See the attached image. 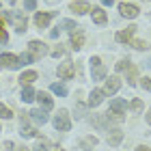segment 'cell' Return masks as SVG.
<instances>
[{
    "mask_svg": "<svg viewBox=\"0 0 151 151\" xmlns=\"http://www.w3.org/2000/svg\"><path fill=\"white\" fill-rule=\"evenodd\" d=\"M54 127L58 129V132H69V127H71V121H69V112L65 110V108H60L58 114L54 116Z\"/></svg>",
    "mask_w": 151,
    "mask_h": 151,
    "instance_id": "obj_1",
    "label": "cell"
},
{
    "mask_svg": "<svg viewBox=\"0 0 151 151\" xmlns=\"http://www.w3.org/2000/svg\"><path fill=\"white\" fill-rule=\"evenodd\" d=\"M6 17L13 22V26H15V30L17 32H26V26H28V19H26V15L22 11H11V13H6Z\"/></svg>",
    "mask_w": 151,
    "mask_h": 151,
    "instance_id": "obj_2",
    "label": "cell"
},
{
    "mask_svg": "<svg viewBox=\"0 0 151 151\" xmlns=\"http://www.w3.org/2000/svg\"><path fill=\"white\" fill-rule=\"evenodd\" d=\"M28 52H30L32 56H35V60H37V58H41V56H45V54L50 52V50H47V45L43 43V41H39V39H32L30 43H28Z\"/></svg>",
    "mask_w": 151,
    "mask_h": 151,
    "instance_id": "obj_3",
    "label": "cell"
},
{
    "mask_svg": "<svg viewBox=\"0 0 151 151\" xmlns=\"http://www.w3.org/2000/svg\"><path fill=\"white\" fill-rule=\"evenodd\" d=\"M91 71H93V80H104L106 78V67L101 65V58L99 56H93L91 58Z\"/></svg>",
    "mask_w": 151,
    "mask_h": 151,
    "instance_id": "obj_4",
    "label": "cell"
},
{
    "mask_svg": "<svg viewBox=\"0 0 151 151\" xmlns=\"http://www.w3.org/2000/svg\"><path fill=\"white\" fill-rule=\"evenodd\" d=\"M19 134L24 136V138H32V136H37V129L28 123V116L22 114V119H19Z\"/></svg>",
    "mask_w": 151,
    "mask_h": 151,
    "instance_id": "obj_5",
    "label": "cell"
},
{
    "mask_svg": "<svg viewBox=\"0 0 151 151\" xmlns=\"http://www.w3.org/2000/svg\"><path fill=\"white\" fill-rule=\"evenodd\" d=\"M0 63H2V67H6V69H19V67H22L19 56H15V54H6V52L0 56Z\"/></svg>",
    "mask_w": 151,
    "mask_h": 151,
    "instance_id": "obj_6",
    "label": "cell"
},
{
    "mask_svg": "<svg viewBox=\"0 0 151 151\" xmlns=\"http://www.w3.org/2000/svg\"><path fill=\"white\" fill-rule=\"evenodd\" d=\"M136 28H138V26H127L125 30H119L116 32V41H119V43H132V37H134V32H136Z\"/></svg>",
    "mask_w": 151,
    "mask_h": 151,
    "instance_id": "obj_7",
    "label": "cell"
},
{
    "mask_svg": "<svg viewBox=\"0 0 151 151\" xmlns=\"http://www.w3.org/2000/svg\"><path fill=\"white\" fill-rule=\"evenodd\" d=\"M119 13H121L123 17H129V19H132V17L138 15V6H136V4H129V2H121V4H119Z\"/></svg>",
    "mask_w": 151,
    "mask_h": 151,
    "instance_id": "obj_8",
    "label": "cell"
},
{
    "mask_svg": "<svg viewBox=\"0 0 151 151\" xmlns=\"http://www.w3.org/2000/svg\"><path fill=\"white\" fill-rule=\"evenodd\" d=\"M121 88V80L116 78V76H110V78L106 80V86H104V93L106 95H114L116 91Z\"/></svg>",
    "mask_w": 151,
    "mask_h": 151,
    "instance_id": "obj_9",
    "label": "cell"
},
{
    "mask_svg": "<svg viewBox=\"0 0 151 151\" xmlns=\"http://www.w3.org/2000/svg\"><path fill=\"white\" fill-rule=\"evenodd\" d=\"M69 11L78 13V15H84V13L91 11V4H88V2H82V0H73V2L69 4Z\"/></svg>",
    "mask_w": 151,
    "mask_h": 151,
    "instance_id": "obj_10",
    "label": "cell"
},
{
    "mask_svg": "<svg viewBox=\"0 0 151 151\" xmlns=\"http://www.w3.org/2000/svg\"><path fill=\"white\" fill-rule=\"evenodd\" d=\"M58 78H63V80H71L73 78V63H63V65H58Z\"/></svg>",
    "mask_w": 151,
    "mask_h": 151,
    "instance_id": "obj_11",
    "label": "cell"
},
{
    "mask_svg": "<svg viewBox=\"0 0 151 151\" xmlns=\"http://www.w3.org/2000/svg\"><path fill=\"white\" fill-rule=\"evenodd\" d=\"M104 95H106V93H104V88H95V91L88 95V106H91V108L99 106L101 101H104Z\"/></svg>",
    "mask_w": 151,
    "mask_h": 151,
    "instance_id": "obj_12",
    "label": "cell"
},
{
    "mask_svg": "<svg viewBox=\"0 0 151 151\" xmlns=\"http://www.w3.org/2000/svg\"><path fill=\"white\" fill-rule=\"evenodd\" d=\"M52 17H54V13H37L35 15V26L37 28H47V24H50Z\"/></svg>",
    "mask_w": 151,
    "mask_h": 151,
    "instance_id": "obj_13",
    "label": "cell"
},
{
    "mask_svg": "<svg viewBox=\"0 0 151 151\" xmlns=\"http://www.w3.org/2000/svg\"><path fill=\"white\" fill-rule=\"evenodd\" d=\"M121 140H123V132H121V129L119 127L110 129V134H108V145H110V147H119Z\"/></svg>",
    "mask_w": 151,
    "mask_h": 151,
    "instance_id": "obj_14",
    "label": "cell"
},
{
    "mask_svg": "<svg viewBox=\"0 0 151 151\" xmlns=\"http://www.w3.org/2000/svg\"><path fill=\"white\" fill-rule=\"evenodd\" d=\"M35 99H39V104L43 106V110H52V106H54V101H52V97L47 93H43V91H39L37 95H35Z\"/></svg>",
    "mask_w": 151,
    "mask_h": 151,
    "instance_id": "obj_15",
    "label": "cell"
},
{
    "mask_svg": "<svg viewBox=\"0 0 151 151\" xmlns=\"http://www.w3.org/2000/svg\"><path fill=\"white\" fill-rule=\"evenodd\" d=\"M28 114H30V119L35 123H41V125L47 121V110H41V108H35V110H30Z\"/></svg>",
    "mask_w": 151,
    "mask_h": 151,
    "instance_id": "obj_16",
    "label": "cell"
},
{
    "mask_svg": "<svg viewBox=\"0 0 151 151\" xmlns=\"http://www.w3.org/2000/svg\"><path fill=\"white\" fill-rule=\"evenodd\" d=\"M82 45H84V35L80 30H73L71 32V47L73 50H82Z\"/></svg>",
    "mask_w": 151,
    "mask_h": 151,
    "instance_id": "obj_17",
    "label": "cell"
},
{
    "mask_svg": "<svg viewBox=\"0 0 151 151\" xmlns=\"http://www.w3.org/2000/svg\"><path fill=\"white\" fill-rule=\"evenodd\" d=\"M35 88H32L30 84H26V86H22V101H26V104H28V101H32L35 99Z\"/></svg>",
    "mask_w": 151,
    "mask_h": 151,
    "instance_id": "obj_18",
    "label": "cell"
},
{
    "mask_svg": "<svg viewBox=\"0 0 151 151\" xmlns=\"http://www.w3.org/2000/svg\"><path fill=\"white\" fill-rule=\"evenodd\" d=\"M95 145H97V138H95V136H86V138H82V140H80V149H82V151L93 149Z\"/></svg>",
    "mask_w": 151,
    "mask_h": 151,
    "instance_id": "obj_19",
    "label": "cell"
},
{
    "mask_svg": "<svg viewBox=\"0 0 151 151\" xmlns=\"http://www.w3.org/2000/svg\"><path fill=\"white\" fill-rule=\"evenodd\" d=\"M110 110H112V112H119V114H123V112H125V101H123V99H119V97H116V99H112V101H110Z\"/></svg>",
    "mask_w": 151,
    "mask_h": 151,
    "instance_id": "obj_20",
    "label": "cell"
},
{
    "mask_svg": "<svg viewBox=\"0 0 151 151\" xmlns=\"http://www.w3.org/2000/svg\"><path fill=\"white\" fill-rule=\"evenodd\" d=\"M35 80H37V73H35V71H26V73H22V76H19V82H22V86H26V84H32Z\"/></svg>",
    "mask_w": 151,
    "mask_h": 151,
    "instance_id": "obj_21",
    "label": "cell"
},
{
    "mask_svg": "<svg viewBox=\"0 0 151 151\" xmlns=\"http://www.w3.org/2000/svg\"><path fill=\"white\" fill-rule=\"evenodd\" d=\"M106 19H108V17H106V13L101 11V9H93V22H95V24L104 26V24H106Z\"/></svg>",
    "mask_w": 151,
    "mask_h": 151,
    "instance_id": "obj_22",
    "label": "cell"
},
{
    "mask_svg": "<svg viewBox=\"0 0 151 151\" xmlns=\"http://www.w3.org/2000/svg\"><path fill=\"white\" fill-rule=\"evenodd\" d=\"M52 93H56L58 97H65V95H67V86L60 84V82H54V84H52Z\"/></svg>",
    "mask_w": 151,
    "mask_h": 151,
    "instance_id": "obj_23",
    "label": "cell"
},
{
    "mask_svg": "<svg viewBox=\"0 0 151 151\" xmlns=\"http://www.w3.org/2000/svg\"><path fill=\"white\" fill-rule=\"evenodd\" d=\"M125 71H127V84H132V86H134V84H136V67H134V65H129Z\"/></svg>",
    "mask_w": 151,
    "mask_h": 151,
    "instance_id": "obj_24",
    "label": "cell"
},
{
    "mask_svg": "<svg viewBox=\"0 0 151 151\" xmlns=\"http://www.w3.org/2000/svg\"><path fill=\"white\" fill-rule=\"evenodd\" d=\"M0 116H2V119H11V116H13V110L9 106H4L2 101H0Z\"/></svg>",
    "mask_w": 151,
    "mask_h": 151,
    "instance_id": "obj_25",
    "label": "cell"
},
{
    "mask_svg": "<svg viewBox=\"0 0 151 151\" xmlns=\"http://www.w3.org/2000/svg\"><path fill=\"white\" fill-rule=\"evenodd\" d=\"M4 41H9V35L4 32V17H0V43H4Z\"/></svg>",
    "mask_w": 151,
    "mask_h": 151,
    "instance_id": "obj_26",
    "label": "cell"
},
{
    "mask_svg": "<svg viewBox=\"0 0 151 151\" xmlns=\"http://www.w3.org/2000/svg\"><path fill=\"white\" fill-rule=\"evenodd\" d=\"M106 119H110V121H116V123H121V121H123V114H119V112H112V110H108V112H106Z\"/></svg>",
    "mask_w": 151,
    "mask_h": 151,
    "instance_id": "obj_27",
    "label": "cell"
},
{
    "mask_svg": "<svg viewBox=\"0 0 151 151\" xmlns=\"http://www.w3.org/2000/svg\"><path fill=\"white\" fill-rule=\"evenodd\" d=\"M60 26H63V28H67V30H71V32L80 28V26L76 24V22H69V19H65V22H60Z\"/></svg>",
    "mask_w": 151,
    "mask_h": 151,
    "instance_id": "obj_28",
    "label": "cell"
},
{
    "mask_svg": "<svg viewBox=\"0 0 151 151\" xmlns=\"http://www.w3.org/2000/svg\"><path fill=\"white\" fill-rule=\"evenodd\" d=\"M32 60H35V56H32L30 52H26V54L19 56V63H22V65H28V63H32Z\"/></svg>",
    "mask_w": 151,
    "mask_h": 151,
    "instance_id": "obj_29",
    "label": "cell"
},
{
    "mask_svg": "<svg viewBox=\"0 0 151 151\" xmlns=\"http://www.w3.org/2000/svg\"><path fill=\"white\" fill-rule=\"evenodd\" d=\"M129 108H132L134 112H140V110H142V101H140V99H132V104H129Z\"/></svg>",
    "mask_w": 151,
    "mask_h": 151,
    "instance_id": "obj_30",
    "label": "cell"
},
{
    "mask_svg": "<svg viewBox=\"0 0 151 151\" xmlns=\"http://www.w3.org/2000/svg\"><path fill=\"white\" fill-rule=\"evenodd\" d=\"M127 67H129V60L123 58V60H119V63H116V71H125Z\"/></svg>",
    "mask_w": 151,
    "mask_h": 151,
    "instance_id": "obj_31",
    "label": "cell"
},
{
    "mask_svg": "<svg viewBox=\"0 0 151 151\" xmlns=\"http://www.w3.org/2000/svg\"><path fill=\"white\" fill-rule=\"evenodd\" d=\"M140 86L151 93V78H140Z\"/></svg>",
    "mask_w": 151,
    "mask_h": 151,
    "instance_id": "obj_32",
    "label": "cell"
},
{
    "mask_svg": "<svg viewBox=\"0 0 151 151\" xmlns=\"http://www.w3.org/2000/svg\"><path fill=\"white\" fill-rule=\"evenodd\" d=\"M35 6H37V0H26L24 9H26V11H35Z\"/></svg>",
    "mask_w": 151,
    "mask_h": 151,
    "instance_id": "obj_33",
    "label": "cell"
},
{
    "mask_svg": "<svg viewBox=\"0 0 151 151\" xmlns=\"http://www.w3.org/2000/svg\"><path fill=\"white\" fill-rule=\"evenodd\" d=\"M132 45L136 47V50H147V47H149L145 41H132Z\"/></svg>",
    "mask_w": 151,
    "mask_h": 151,
    "instance_id": "obj_34",
    "label": "cell"
},
{
    "mask_svg": "<svg viewBox=\"0 0 151 151\" xmlns=\"http://www.w3.org/2000/svg\"><path fill=\"white\" fill-rule=\"evenodd\" d=\"M76 112H78V114H76V119H82V116H84V106L76 104Z\"/></svg>",
    "mask_w": 151,
    "mask_h": 151,
    "instance_id": "obj_35",
    "label": "cell"
},
{
    "mask_svg": "<svg viewBox=\"0 0 151 151\" xmlns=\"http://www.w3.org/2000/svg\"><path fill=\"white\" fill-rule=\"evenodd\" d=\"M35 151H47V142H45V140H41L39 145L35 147Z\"/></svg>",
    "mask_w": 151,
    "mask_h": 151,
    "instance_id": "obj_36",
    "label": "cell"
},
{
    "mask_svg": "<svg viewBox=\"0 0 151 151\" xmlns=\"http://www.w3.org/2000/svg\"><path fill=\"white\" fill-rule=\"evenodd\" d=\"M63 54H65V50H63V47H56V50L52 52V56H56V58H58V56H63Z\"/></svg>",
    "mask_w": 151,
    "mask_h": 151,
    "instance_id": "obj_37",
    "label": "cell"
},
{
    "mask_svg": "<svg viewBox=\"0 0 151 151\" xmlns=\"http://www.w3.org/2000/svg\"><path fill=\"white\" fill-rule=\"evenodd\" d=\"M58 32H60V28H54V30L50 32V37H52V39H56V37H58Z\"/></svg>",
    "mask_w": 151,
    "mask_h": 151,
    "instance_id": "obj_38",
    "label": "cell"
},
{
    "mask_svg": "<svg viewBox=\"0 0 151 151\" xmlns=\"http://www.w3.org/2000/svg\"><path fill=\"white\" fill-rule=\"evenodd\" d=\"M136 151H151L149 147H145V145H140V147H136Z\"/></svg>",
    "mask_w": 151,
    "mask_h": 151,
    "instance_id": "obj_39",
    "label": "cell"
},
{
    "mask_svg": "<svg viewBox=\"0 0 151 151\" xmlns=\"http://www.w3.org/2000/svg\"><path fill=\"white\" fill-rule=\"evenodd\" d=\"M147 123L151 125V108H149V112H147Z\"/></svg>",
    "mask_w": 151,
    "mask_h": 151,
    "instance_id": "obj_40",
    "label": "cell"
},
{
    "mask_svg": "<svg viewBox=\"0 0 151 151\" xmlns=\"http://www.w3.org/2000/svg\"><path fill=\"white\" fill-rule=\"evenodd\" d=\"M114 0H101V4H112Z\"/></svg>",
    "mask_w": 151,
    "mask_h": 151,
    "instance_id": "obj_41",
    "label": "cell"
},
{
    "mask_svg": "<svg viewBox=\"0 0 151 151\" xmlns=\"http://www.w3.org/2000/svg\"><path fill=\"white\" fill-rule=\"evenodd\" d=\"M17 151H28V147H19Z\"/></svg>",
    "mask_w": 151,
    "mask_h": 151,
    "instance_id": "obj_42",
    "label": "cell"
},
{
    "mask_svg": "<svg viewBox=\"0 0 151 151\" xmlns=\"http://www.w3.org/2000/svg\"><path fill=\"white\" fill-rule=\"evenodd\" d=\"M52 151H65V149H60V147H54V149H52Z\"/></svg>",
    "mask_w": 151,
    "mask_h": 151,
    "instance_id": "obj_43",
    "label": "cell"
},
{
    "mask_svg": "<svg viewBox=\"0 0 151 151\" xmlns=\"http://www.w3.org/2000/svg\"><path fill=\"white\" fill-rule=\"evenodd\" d=\"M47 2H56V0H47Z\"/></svg>",
    "mask_w": 151,
    "mask_h": 151,
    "instance_id": "obj_44",
    "label": "cell"
},
{
    "mask_svg": "<svg viewBox=\"0 0 151 151\" xmlns=\"http://www.w3.org/2000/svg\"><path fill=\"white\" fill-rule=\"evenodd\" d=\"M9 2H11V4H13V2H15V0H9Z\"/></svg>",
    "mask_w": 151,
    "mask_h": 151,
    "instance_id": "obj_45",
    "label": "cell"
},
{
    "mask_svg": "<svg viewBox=\"0 0 151 151\" xmlns=\"http://www.w3.org/2000/svg\"><path fill=\"white\" fill-rule=\"evenodd\" d=\"M0 69H2V63H0Z\"/></svg>",
    "mask_w": 151,
    "mask_h": 151,
    "instance_id": "obj_46",
    "label": "cell"
}]
</instances>
